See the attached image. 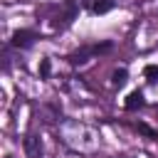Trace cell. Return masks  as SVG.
<instances>
[{"label":"cell","mask_w":158,"mask_h":158,"mask_svg":"<svg viewBox=\"0 0 158 158\" xmlns=\"http://www.w3.org/2000/svg\"><path fill=\"white\" fill-rule=\"evenodd\" d=\"M22 146H25L27 158H40V156H42V143H40V138H37V136H25Z\"/></svg>","instance_id":"cell-3"},{"label":"cell","mask_w":158,"mask_h":158,"mask_svg":"<svg viewBox=\"0 0 158 158\" xmlns=\"http://www.w3.org/2000/svg\"><path fill=\"white\" fill-rule=\"evenodd\" d=\"M7 158H12V156H7Z\"/></svg>","instance_id":"cell-10"},{"label":"cell","mask_w":158,"mask_h":158,"mask_svg":"<svg viewBox=\"0 0 158 158\" xmlns=\"http://www.w3.org/2000/svg\"><path fill=\"white\" fill-rule=\"evenodd\" d=\"M114 5H116V0H94V2H91V10H94L96 15H104V12H109Z\"/></svg>","instance_id":"cell-5"},{"label":"cell","mask_w":158,"mask_h":158,"mask_svg":"<svg viewBox=\"0 0 158 158\" xmlns=\"http://www.w3.org/2000/svg\"><path fill=\"white\" fill-rule=\"evenodd\" d=\"M126 77H128L126 69H116L114 77H111V84H114V86H123V84H126Z\"/></svg>","instance_id":"cell-6"},{"label":"cell","mask_w":158,"mask_h":158,"mask_svg":"<svg viewBox=\"0 0 158 158\" xmlns=\"http://www.w3.org/2000/svg\"><path fill=\"white\" fill-rule=\"evenodd\" d=\"M49 69H52L49 59H42V64H40V74H42V77H49Z\"/></svg>","instance_id":"cell-8"},{"label":"cell","mask_w":158,"mask_h":158,"mask_svg":"<svg viewBox=\"0 0 158 158\" xmlns=\"http://www.w3.org/2000/svg\"><path fill=\"white\" fill-rule=\"evenodd\" d=\"M35 40H37V35H35L32 30H17L10 42H12V47H30Z\"/></svg>","instance_id":"cell-2"},{"label":"cell","mask_w":158,"mask_h":158,"mask_svg":"<svg viewBox=\"0 0 158 158\" xmlns=\"http://www.w3.org/2000/svg\"><path fill=\"white\" fill-rule=\"evenodd\" d=\"M136 131L143 133V136H148V138H158V131H153V128L146 126V123H136Z\"/></svg>","instance_id":"cell-7"},{"label":"cell","mask_w":158,"mask_h":158,"mask_svg":"<svg viewBox=\"0 0 158 158\" xmlns=\"http://www.w3.org/2000/svg\"><path fill=\"white\" fill-rule=\"evenodd\" d=\"M143 106V94L141 91H131L128 99H126V111H136Z\"/></svg>","instance_id":"cell-4"},{"label":"cell","mask_w":158,"mask_h":158,"mask_svg":"<svg viewBox=\"0 0 158 158\" xmlns=\"http://www.w3.org/2000/svg\"><path fill=\"white\" fill-rule=\"evenodd\" d=\"M106 49H111V44L106 42V44H96V47H86V49H81V52H74V54H69V62L72 64H84L86 62V57H91V54H99V52H106Z\"/></svg>","instance_id":"cell-1"},{"label":"cell","mask_w":158,"mask_h":158,"mask_svg":"<svg viewBox=\"0 0 158 158\" xmlns=\"http://www.w3.org/2000/svg\"><path fill=\"white\" fill-rule=\"evenodd\" d=\"M143 74H146L151 81H156V79H158V67H146V72H143Z\"/></svg>","instance_id":"cell-9"}]
</instances>
